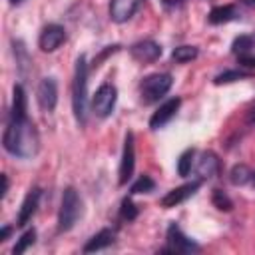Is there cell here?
Listing matches in <instances>:
<instances>
[{"instance_id": "27", "label": "cell", "mask_w": 255, "mask_h": 255, "mask_svg": "<svg viewBox=\"0 0 255 255\" xmlns=\"http://www.w3.org/2000/svg\"><path fill=\"white\" fill-rule=\"evenodd\" d=\"M239 64L245 66V68H255V54L253 52H247V54H239Z\"/></svg>"}, {"instance_id": "30", "label": "cell", "mask_w": 255, "mask_h": 255, "mask_svg": "<svg viewBox=\"0 0 255 255\" xmlns=\"http://www.w3.org/2000/svg\"><path fill=\"white\" fill-rule=\"evenodd\" d=\"M161 4H163L165 8H173V6L179 8V6L183 4V0H161Z\"/></svg>"}, {"instance_id": "22", "label": "cell", "mask_w": 255, "mask_h": 255, "mask_svg": "<svg viewBox=\"0 0 255 255\" xmlns=\"http://www.w3.org/2000/svg\"><path fill=\"white\" fill-rule=\"evenodd\" d=\"M193 157H195V149H185L181 155H179V159H177V173L181 175V177H187L189 175V171H191V165H193Z\"/></svg>"}, {"instance_id": "1", "label": "cell", "mask_w": 255, "mask_h": 255, "mask_svg": "<svg viewBox=\"0 0 255 255\" xmlns=\"http://www.w3.org/2000/svg\"><path fill=\"white\" fill-rule=\"evenodd\" d=\"M2 145L4 149L20 159H30L40 149V135L34 126V122L28 118V114H12L8 116V124L2 133Z\"/></svg>"}, {"instance_id": "17", "label": "cell", "mask_w": 255, "mask_h": 255, "mask_svg": "<svg viewBox=\"0 0 255 255\" xmlns=\"http://www.w3.org/2000/svg\"><path fill=\"white\" fill-rule=\"evenodd\" d=\"M239 18V10L235 4H225V6H215L207 20L209 24H225V22H231V20H237Z\"/></svg>"}, {"instance_id": "5", "label": "cell", "mask_w": 255, "mask_h": 255, "mask_svg": "<svg viewBox=\"0 0 255 255\" xmlns=\"http://www.w3.org/2000/svg\"><path fill=\"white\" fill-rule=\"evenodd\" d=\"M165 239H167V245L161 249V253H195V251H199V245L193 239H189L175 223H169Z\"/></svg>"}, {"instance_id": "6", "label": "cell", "mask_w": 255, "mask_h": 255, "mask_svg": "<svg viewBox=\"0 0 255 255\" xmlns=\"http://www.w3.org/2000/svg\"><path fill=\"white\" fill-rule=\"evenodd\" d=\"M116 100H118V90L112 84H102L96 94L92 96V110L98 118H108L114 108H116Z\"/></svg>"}, {"instance_id": "21", "label": "cell", "mask_w": 255, "mask_h": 255, "mask_svg": "<svg viewBox=\"0 0 255 255\" xmlns=\"http://www.w3.org/2000/svg\"><path fill=\"white\" fill-rule=\"evenodd\" d=\"M251 74L249 72H243V70H225V72H221V74H217L215 78H213V84H217V86H221V84H231V82H237V80H245V78H249Z\"/></svg>"}, {"instance_id": "9", "label": "cell", "mask_w": 255, "mask_h": 255, "mask_svg": "<svg viewBox=\"0 0 255 255\" xmlns=\"http://www.w3.org/2000/svg\"><path fill=\"white\" fill-rule=\"evenodd\" d=\"M199 185H201V179H193V181H189V183H183V185H179V187L167 191V193L161 197V207L169 209V207H175V205L183 203L185 199H189L191 195H195V191L199 189Z\"/></svg>"}, {"instance_id": "3", "label": "cell", "mask_w": 255, "mask_h": 255, "mask_svg": "<svg viewBox=\"0 0 255 255\" xmlns=\"http://www.w3.org/2000/svg\"><path fill=\"white\" fill-rule=\"evenodd\" d=\"M80 215H82V199L74 187H66L62 193V203L58 211V231L60 233L70 231L76 225Z\"/></svg>"}, {"instance_id": "18", "label": "cell", "mask_w": 255, "mask_h": 255, "mask_svg": "<svg viewBox=\"0 0 255 255\" xmlns=\"http://www.w3.org/2000/svg\"><path fill=\"white\" fill-rule=\"evenodd\" d=\"M251 177H253V169L245 163H237L229 171V181L233 185H247V183H251Z\"/></svg>"}, {"instance_id": "7", "label": "cell", "mask_w": 255, "mask_h": 255, "mask_svg": "<svg viewBox=\"0 0 255 255\" xmlns=\"http://www.w3.org/2000/svg\"><path fill=\"white\" fill-rule=\"evenodd\" d=\"M133 165H135V147H133V133L128 131L124 137V151H122V161H120V185H126L131 175H133Z\"/></svg>"}, {"instance_id": "24", "label": "cell", "mask_w": 255, "mask_h": 255, "mask_svg": "<svg viewBox=\"0 0 255 255\" xmlns=\"http://www.w3.org/2000/svg\"><path fill=\"white\" fill-rule=\"evenodd\" d=\"M34 243H36V229H28V231H24L22 237L16 241L12 253H14V255H20V253H24L28 247H32Z\"/></svg>"}, {"instance_id": "10", "label": "cell", "mask_w": 255, "mask_h": 255, "mask_svg": "<svg viewBox=\"0 0 255 255\" xmlns=\"http://www.w3.org/2000/svg\"><path fill=\"white\" fill-rule=\"evenodd\" d=\"M36 100H38V104L44 112H52L56 108V104H58V84H56L54 78H44L38 84Z\"/></svg>"}, {"instance_id": "4", "label": "cell", "mask_w": 255, "mask_h": 255, "mask_svg": "<svg viewBox=\"0 0 255 255\" xmlns=\"http://www.w3.org/2000/svg\"><path fill=\"white\" fill-rule=\"evenodd\" d=\"M173 84V78L169 74H149L141 80L139 84V94H141V102L143 104H153L159 98H163L169 88Z\"/></svg>"}, {"instance_id": "26", "label": "cell", "mask_w": 255, "mask_h": 255, "mask_svg": "<svg viewBox=\"0 0 255 255\" xmlns=\"http://www.w3.org/2000/svg\"><path fill=\"white\" fill-rule=\"evenodd\" d=\"M120 215H122V219H126V221H133V219L137 217V207L133 205V201H131L129 197H126V199L122 201Z\"/></svg>"}, {"instance_id": "31", "label": "cell", "mask_w": 255, "mask_h": 255, "mask_svg": "<svg viewBox=\"0 0 255 255\" xmlns=\"http://www.w3.org/2000/svg\"><path fill=\"white\" fill-rule=\"evenodd\" d=\"M10 233H12V227H10V225H4L2 231H0V241H6Z\"/></svg>"}, {"instance_id": "16", "label": "cell", "mask_w": 255, "mask_h": 255, "mask_svg": "<svg viewBox=\"0 0 255 255\" xmlns=\"http://www.w3.org/2000/svg\"><path fill=\"white\" fill-rule=\"evenodd\" d=\"M114 241H116V233H114L112 229H102V231H98L96 235H92V237L88 239V243L84 245V253H94V251L106 249V247H110Z\"/></svg>"}, {"instance_id": "8", "label": "cell", "mask_w": 255, "mask_h": 255, "mask_svg": "<svg viewBox=\"0 0 255 255\" xmlns=\"http://www.w3.org/2000/svg\"><path fill=\"white\" fill-rule=\"evenodd\" d=\"M66 42V30L60 24H48L38 38V46L42 52H54Z\"/></svg>"}, {"instance_id": "29", "label": "cell", "mask_w": 255, "mask_h": 255, "mask_svg": "<svg viewBox=\"0 0 255 255\" xmlns=\"http://www.w3.org/2000/svg\"><path fill=\"white\" fill-rule=\"evenodd\" d=\"M118 50H120V46H118V44H116V46H108V50H104V52H102V54H100V56L94 60V64H96V66H100V62H102V60H104L108 54H114V52H118Z\"/></svg>"}, {"instance_id": "33", "label": "cell", "mask_w": 255, "mask_h": 255, "mask_svg": "<svg viewBox=\"0 0 255 255\" xmlns=\"http://www.w3.org/2000/svg\"><path fill=\"white\" fill-rule=\"evenodd\" d=\"M243 4H247V6H255V0H241Z\"/></svg>"}, {"instance_id": "28", "label": "cell", "mask_w": 255, "mask_h": 255, "mask_svg": "<svg viewBox=\"0 0 255 255\" xmlns=\"http://www.w3.org/2000/svg\"><path fill=\"white\" fill-rule=\"evenodd\" d=\"M245 124L251 126V128H255V100L251 102V106L245 112Z\"/></svg>"}, {"instance_id": "14", "label": "cell", "mask_w": 255, "mask_h": 255, "mask_svg": "<svg viewBox=\"0 0 255 255\" xmlns=\"http://www.w3.org/2000/svg\"><path fill=\"white\" fill-rule=\"evenodd\" d=\"M141 2L143 0H112L110 2V18L114 22H118V24L128 22L137 12Z\"/></svg>"}, {"instance_id": "2", "label": "cell", "mask_w": 255, "mask_h": 255, "mask_svg": "<svg viewBox=\"0 0 255 255\" xmlns=\"http://www.w3.org/2000/svg\"><path fill=\"white\" fill-rule=\"evenodd\" d=\"M72 106H74V116L78 124L84 126L88 118V62L84 54L76 60L74 84H72Z\"/></svg>"}, {"instance_id": "20", "label": "cell", "mask_w": 255, "mask_h": 255, "mask_svg": "<svg viewBox=\"0 0 255 255\" xmlns=\"http://www.w3.org/2000/svg\"><path fill=\"white\" fill-rule=\"evenodd\" d=\"M197 54H199V50H197L195 46H177V48H173V52H171V60L177 62V64H185V62L195 60Z\"/></svg>"}, {"instance_id": "34", "label": "cell", "mask_w": 255, "mask_h": 255, "mask_svg": "<svg viewBox=\"0 0 255 255\" xmlns=\"http://www.w3.org/2000/svg\"><path fill=\"white\" fill-rule=\"evenodd\" d=\"M251 185L255 187V171H253V177H251Z\"/></svg>"}, {"instance_id": "11", "label": "cell", "mask_w": 255, "mask_h": 255, "mask_svg": "<svg viewBox=\"0 0 255 255\" xmlns=\"http://www.w3.org/2000/svg\"><path fill=\"white\" fill-rule=\"evenodd\" d=\"M179 106H181V98H169L167 102H163L155 112H153V116L149 118V128L151 129H159V128H163L175 114H177V110H179Z\"/></svg>"}, {"instance_id": "19", "label": "cell", "mask_w": 255, "mask_h": 255, "mask_svg": "<svg viewBox=\"0 0 255 255\" xmlns=\"http://www.w3.org/2000/svg\"><path fill=\"white\" fill-rule=\"evenodd\" d=\"M253 48H255V34L239 36V38H235V40H233V44H231V52H233L235 56H239V54H247V52H253Z\"/></svg>"}, {"instance_id": "23", "label": "cell", "mask_w": 255, "mask_h": 255, "mask_svg": "<svg viewBox=\"0 0 255 255\" xmlns=\"http://www.w3.org/2000/svg\"><path fill=\"white\" fill-rule=\"evenodd\" d=\"M153 189H155V181H153L149 175H139V177L133 181L129 193H131V195H137V193H149V191H153Z\"/></svg>"}, {"instance_id": "25", "label": "cell", "mask_w": 255, "mask_h": 255, "mask_svg": "<svg viewBox=\"0 0 255 255\" xmlns=\"http://www.w3.org/2000/svg\"><path fill=\"white\" fill-rule=\"evenodd\" d=\"M211 201H213V205H215L219 211H231V209H233V201L229 199V195H227L223 189H213Z\"/></svg>"}, {"instance_id": "32", "label": "cell", "mask_w": 255, "mask_h": 255, "mask_svg": "<svg viewBox=\"0 0 255 255\" xmlns=\"http://www.w3.org/2000/svg\"><path fill=\"white\" fill-rule=\"evenodd\" d=\"M6 191H8V177L2 173V197L6 195Z\"/></svg>"}, {"instance_id": "15", "label": "cell", "mask_w": 255, "mask_h": 255, "mask_svg": "<svg viewBox=\"0 0 255 255\" xmlns=\"http://www.w3.org/2000/svg\"><path fill=\"white\" fill-rule=\"evenodd\" d=\"M40 195H42V189H40V187H32V189L28 191V195L24 197L22 207H20V211H18V219H16V225H18V227H24V225L34 217V213H36V209H38V203H40Z\"/></svg>"}, {"instance_id": "12", "label": "cell", "mask_w": 255, "mask_h": 255, "mask_svg": "<svg viewBox=\"0 0 255 255\" xmlns=\"http://www.w3.org/2000/svg\"><path fill=\"white\" fill-rule=\"evenodd\" d=\"M219 169H221V161H219L217 153H213V151H209V149L199 153L197 163H195V171H197V175H199L201 181L215 177V175L219 173Z\"/></svg>"}, {"instance_id": "13", "label": "cell", "mask_w": 255, "mask_h": 255, "mask_svg": "<svg viewBox=\"0 0 255 255\" xmlns=\"http://www.w3.org/2000/svg\"><path fill=\"white\" fill-rule=\"evenodd\" d=\"M129 54L133 60L145 64V62H155L159 56H161V46L153 40H141V42H135L131 48H129Z\"/></svg>"}, {"instance_id": "35", "label": "cell", "mask_w": 255, "mask_h": 255, "mask_svg": "<svg viewBox=\"0 0 255 255\" xmlns=\"http://www.w3.org/2000/svg\"><path fill=\"white\" fill-rule=\"evenodd\" d=\"M10 2H12V4H18V2H22V0H10Z\"/></svg>"}]
</instances>
